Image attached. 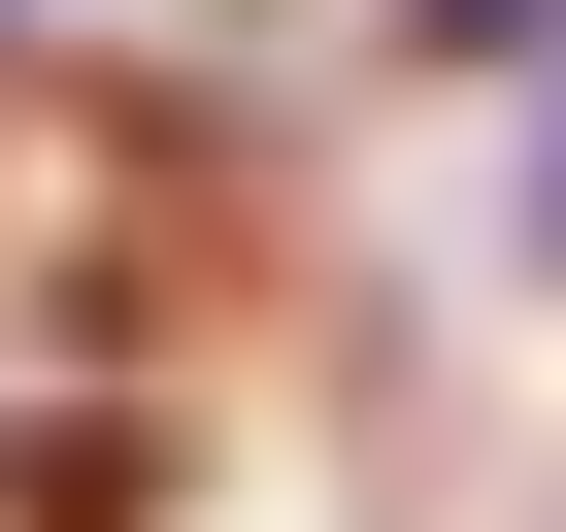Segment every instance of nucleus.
I'll return each instance as SVG.
<instances>
[{"instance_id": "nucleus-1", "label": "nucleus", "mask_w": 566, "mask_h": 532, "mask_svg": "<svg viewBox=\"0 0 566 532\" xmlns=\"http://www.w3.org/2000/svg\"><path fill=\"white\" fill-rule=\"evenodd\" d=\"M400 34H433V67H566V0H400Z\"/></svg>"}, {"instance_id": "nucleus-2", "label": "nucleus", "mask_w": 566, "mask_h": 532, "mask_svg": "<svg viewBox=\"0 0 566 532\" xmlns=\"http://www.w3.org/2000/svg\"><path fill=\"white\" fill-rule=\"evenodd\" d=\"M533 266H566V134H533Z\"/></svg>"}]
</instances>
